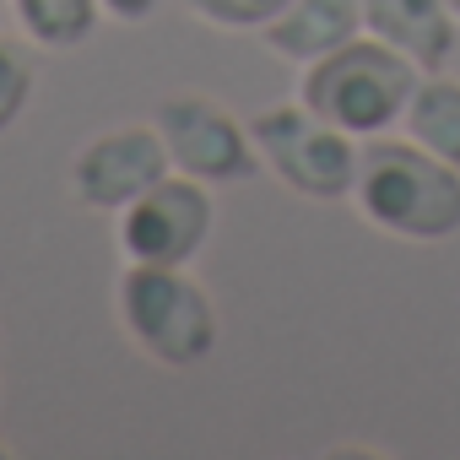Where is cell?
I'll list each match as a JSON object with an SVG mask.
<instances>
[{
    "label": "cell",
    "mask_w": 460,
    "mask_h": 460,
    "mask_svg": "<svg viewBox=\"0 0 460 460\" xmlns=\"http://www.w3.org/2000/svg\"><path fill=\"white\" fill-rule=\"evenodd\" d=\"M163 173H173V168H168L157 125H109V130H98V136H87L76 146V157L66 168V184H71L76 206L119 217Z\"/></svg>",
    "instance_id": "cell-7"
},
{
    "label": "cell",
    "mask_w": 460,
    "mask_h": 460,
    "mask_svg": "<svg viewBox=\"0 0 460 460\" xmlns=\"http://www.w3.org/2000/svg\"><path fill=\"white\" fill-rule=\"evenodd\" d=\"M152 125L163 136V152H168L173 173H190V179H200L211 190L217 184H244V179L261 173V152H255L250 119H239L234 109H222L206 93L163 98Z\"/></svg>",
    "instance_id": "cell-6"
},
{
    "label": "cell",
    "mask_w": 460,
    "mask_h": 460,
    "mask_svg": "<svg viewBox=\"0 0 460 460\" xmlns=\"http://www.w3.org/2000/svg\"><path fill=\"white\" fill-rule=\"evenodd\" d=\"M293 0H190V17L217 33H266Z\"/></svg>",
    "instance_id": "cell-12"
},
{
    "label": "cell",
    "mask_w": 460,
    "mask_h": 460,
    "mask_svg": "<svg viewBox=\"0 0 460 460\" xmlns=\"http://www.w3.org/2000/svg\"><path fill=\"white\" fill-rule=\"evenodd\" d=\"M103 6V22H119V28H141L152 12H157V0H98Z\"/></svg>",
    "instance_id": "cell-14"
},
{
    "label": "cell",
    "mask_w": 460,
    "mask_h": 460,
    "mask_svg": "<svg viewBox=\"0 0 460 460\" xmlns=\"http://www.w3.org/2000/svg\"><path fill=\"white\" fill-rule=\"evenodd\" d=\"M449 12H455V17H460V0H449Z\"/></svg>",
    "instance_id": "cell-15"
},
{
    "label": "cell",
    "mask_w": 460,
    "mask_h": 460,
    "mask_svg": "<svg viewBox=\"0 0 460 460\" xmlns=\"http://www.w3.org/2000/svg\"><path fill=\"white\" fill-rule=\"evenodd\" d=\"M395 130L406 141H417L422 152L460 168V82L444 76V71H422V82H417V93H411Z\"/></svg>",
    "instance_id": "cell-10"
},
{
    "label": "cell",
    "mask_w": 460,
    "mask_h": 460,
    "mask_svg": "<svg viewBox=\"0 0 460 460\" xmlns=\"http://www.w3.org/2000/svg\"><path fill=\"white\" fill-rule=\"evenodd\" d=\"M363 33V0H293V6L261 33V44L288 60V66H309L331 49H341L347 39Z\"/></svg>",
    "instance_id": "cell-9"
},
{
    "label": "cell",
    "mask_w": 460,
    "mask_h": 460,
    "mask_svg": "<svg viewBox=\"0 0 460 460\" xmlns=\"http://www.w3.org/2000/svg\"><path fill=\"white\" fill-rule=\"evenodd\" d=\"M417 82H422V71L401 49H390L374 33H358L341 49H331L298 71V98L325 125L368 141V136H385L401 125Z\"/></svg>",
    "instance_id": "cell-2"
},
{
    "label": "cell",
    "mask_w": 460,
    "mask_h": 460,
    "mask_svg": "<svg viewBox=\"0 0 460 460\" xmlns=\"http://www.w3.org/2000/svg\"><path fill=\"white\" fill-rule=\"evenodd\" d=\"M352 211L401 244H444L460 234V168L406 136H368L358 152Z\"/></svg>",
    "instance_id": "cell-1"
},
{
    "label": "cell",
    "mask_w": 460,
    "mask_h": 460,
    "mask_svg": "<svg viewBox=\"0 0 460 460\" xmlns=\"http://www.w3.org/2000/svg\"><path fill=\"white\" fill-rule=\"evenodd\" d=\"M114 314L125 341L157 368H195L217 352V304L190 266H119Z\"/></svg>",
    "instance_id": "cell-3"
},
{
    "label": "cell",
    "mask_w": 460,
    "mask_h": 460,
    "mask_svg": "<svg viewBox=\"0 0 460 460\" xmlns=\"http://www.w3.org/2000/svg\"><path fill=\"white\" fill-rule=\"evenodd\" d=\"M12 17L39 49H82L98 33L103 6L98 0H12Z\"/></svg>",
    "instance_id": "cell-11"
},
{
    "label": "cell",
    "mask_w": 460,
    "mask_h": 460,
    "mask_svg": "<svg viewBox=\"0 0 460 460\" xmlns=\"http://www.w3.org/2000/svg\"><path fill=\"white\" fill-rule=\"evenodd\" d=\"M460 17L449 0H363V33L401 49L417 71H444L455 55Z\"/></svg>",
    "instance_id": "cell-8"
},
{
    "label": "cell",
    "mask_w": 460,
    "mask_h": 460,
    "mask_svg": "<svg viewBox=\"0 0 460 460\" xmlns=\"http://www.w3.org/2000/svg\"><path fill=\"white\" fill-rule=\"evenodd\" d=\"M6 6H12V0H0V12H6Z\"/></svg>",
    "instance_id": "cell-16"
},
{
    "label": "cell",
    "mask_w": 460,
    "mask_h": 460,
    "mask_svg": "<svg viewBox=\"0 0 460 460\" xmlns=\"http://www.w3.org/2000/svg\"><path fill=\"white\" fill-rule=\"evenodd\" d=\"M250 136L261 152V173H271L282 190H293L304 200H347L352 195L363 141L325 125L304 98L261 109L250 119Z\"/></svg>",
    "instance_id": "cell-4"
},
{
    "label": "cell",
    "mask_w": 460,
    "mask_h": 460,
    "mask_svg": "<svg viewBox=\"0 0 460 460\" xmlns=\"http://www.w3.org/2000/svg\"><path fill=\"white\" fill-rule=\"evenodd\" d=\"M217 227L211 184L190 173H163L114 217V244L125 266H190Z\"/></svg>",
    "instance_id": "cell-5"
},
{
    "label": "cell",
    "mask_w": 460,
    "mask_h": 460,
    "mask_svg": "<svg viewBox=\"0 0 460 460\" xmlns=\"http://www.w3.org/2000/svg\"><path fill=\"white\" fill-rule=\"evenodd\" d=\"M33 103V66L17 44L0 39V136H6Z\"/></svg>",
    "instance_id": "cell-13"
}]
</instances>
